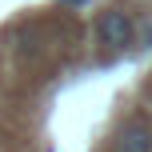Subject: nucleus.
I'll use <instances>...</instances> for the list:
<instances>
[{
    "mask_svg": "<svg viewBox=\"0 0 152 152\" xmlns=\"http://www.w3.org/2000/svg\"><path fill=\"white\" fill-rule=\"evenodd\" d=\"M112 152H152V128L148 120H124L116 128V140H112Z\"/></svg>",
    "mask_w": 152,
    "mask_h": 152,
    "instance_id": "f257e3e1",
    "label": "nucleus"
},
{
    "mask_svg": "<svg viewBox=\"0 0 152 152\" xmlns=\"http://www.w3.org/2000/svg\"><path fill=\"white\" fill-rule=\"evenodd\" d=\"M96 32H100V40H104L108 48H128V44H132V36H136L132 20H128L124 12H116V8H108V12L100 16Z\"/></svg>",
    "mask_w": 152,
    "mask_h": 152,
    "instance_id": "f03ea898",
    "label": "nucleus"
},
{
    "mask_svg": "<svg viewBox=\"0 0 152 152\" xmlns=\"http://www.w3.org/2000/svg\"><path fill=\"white\" fill-rule=\"evenodd\" d=\"M64 4H88V0H64Z\"/></svg>",
    "mask_w": 152,
    "mask_h": 152,
    "instance_id": "7ed1b4c3",
    "label": "nucleus"
}]
</instances>
